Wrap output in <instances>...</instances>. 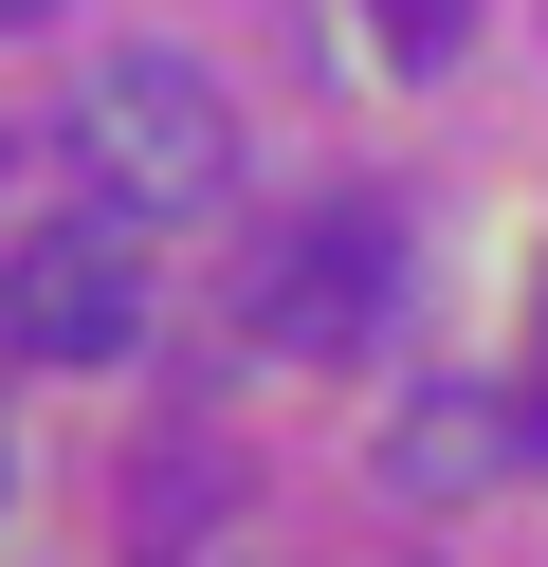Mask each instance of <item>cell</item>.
Masks as SVG:
<instances>
[{"mask_svg":"<svg viewBox=\"0 0 548 567\" xmlns=\"http://www.w3.org/2000/svg\"><path fill=\"white\" fill-rule=\"evenodd\" d=\"M384 311H402V220L384 202H311L292 238L238 257V330L275 348V367H348Z\"/></svg>","mask_w":548,"mask_h":567,"instance_id":"cell-2","label":"cell"},{"mask_svg":"<svg viewBox=\"0 0 548 567\" xmlns=\"http://www.w3.org/2000/svg\"><path fill=\"white\" fill-rule=\"evenodd\" d=\"M384 55H402V74H438V55H457V0H384Z\"/></svg>","mask_w":548,"mask_h":567,"instance_id":"cell-5","label":"cell"},{"mask_svg":"<svg viewBox=\"0 0 548 567\" xmlns=\"http://www.w3.org/2000/svg\"><path fill=\"white\" fill-rule=\"evenodd\" d=\"M73 165H92V202L201 220V202L238 184V111L201 92V55H92V74H73Z\"/></svg>","mask_w":548,"mask_h":567,"instance_id":"cell-1","label":"cell"},{"mask_svg":"<svg viewBox=\"0 0 548 567\" xmlns=\"http://www.w3.org/2000/svg\"><path fill=\"white\" fill-rule=\"evenodd\" d=\"M457 476H494V403H421L402 421V494H457Z\"/></svg>","mask_w":548,"mask_h":567,"instance_id":"cell-4","label":"cell"},{"mask_svg":"<svg viewBox=\"0 0 548 567\" xmlns=\"http://www.w3.org/2000/svg\"><path fill=\"white\" fill-rule=\"evenodd\" d=\"M19 19H55V0H0V38H19Z\"/></svg>","mask_w":548,"mask_h":567,"instance_id":"cell-6","label":"cell"},{"mask_svg":"<svg viewBox=\"0 0 548 567\" xmlns=\"http://www.w3.org/2000/svg\"><path fill=\"white\" fill-rule=\"evenodd\" d=\"M128 330H146V238H128V202H73V220L0 238V348H19V367H110Z\"/></svg>","mask_w":548,"mask_h":567,"instance_id":"cell-3","label":"cell"}]
</instances>
